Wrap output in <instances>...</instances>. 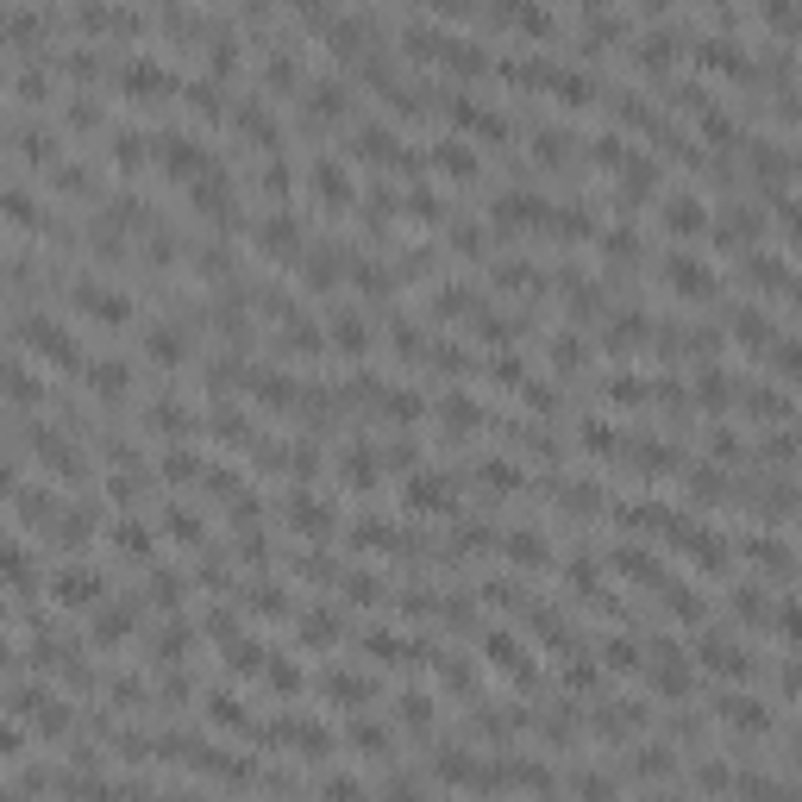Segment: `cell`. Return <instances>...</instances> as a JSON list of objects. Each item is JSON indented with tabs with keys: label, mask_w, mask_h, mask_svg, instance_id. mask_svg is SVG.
Returning <instances> with one entry per match:
<instances>
[{
	"label": "cell",
	"mask_w": 802,
	"mask_h": 802,
	"mask_svg": "<svg viewBox=\"0 0 802 802\" xmlns=\"http://www.w3.org/2000/svg\"><path fill=\"white\" fill-rule=\"evenodd\" d=\"M665 226H671V232H702V226H709V207H702L696 195H671Z\"/></svg>",
	"instance_id": "cell-4"
},
{
	"label": "cell",
	"mask_w": 802,
	"mask_h": 802,
	"mask_svg": "<svg viewBox=\"0 0 802 802\" xmlns=\"http://www.w3.org/2000/svg\"><path fill=\"white\" fill-rule=\"evenodd\" d=\"M76 314H88V320H107V326H120L132 308H126V295L120 289H107V282H76Z\"/></svg>",
	"instance_id": "cell-2"
},
{
	"label": "cell",
	"mask_w": 802,
	"mask_h": 802,
	"mask_svg": "<svg viewBox=\"0 0 802 802\" xmlns=\"http://www.w3.org/2000/svg\"><path fill=\"white\" fill-rule=\"evenodd\" d=\"M82 383L94 389V395H126V364H113V358H101V364H82Z\"/></svg>",
	"instance_id": "cell-3"
},
{
	"label": "cell",
	"mask_w": 802,
	"mask_h": 802,
	"mask_svg": "<svg viewBox=\"0 0 802 802\" xmlns=\"http://www.w3.org/2000/svg\"><path fill=\"white\" fill-rule=\"evenodd\" d=\"M19 345L38 351L44 364H63V370H76V364H82V358H76V339H69L57 320H19Z\"/></svg>",
	"instance_id": "cell-1"
},
{
	"label": "cell",
	"mask_w": 802,
	"mask_h": 802,
	"mask_svg": "<svg viewBox=\"0 0 802 802\" xmlns=\"http://www.w3.org/2000/svg\"><path fill=\"white\" fill-rule=\"evenodd\" d=\"M433 170L470 176V170H477V157H470V145H464V138H439V145H433Z\"/></svg>",
	"instance_id": "cell-5"
}]
</instances>
